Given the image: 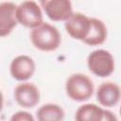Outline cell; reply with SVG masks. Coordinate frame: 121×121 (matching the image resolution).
<instances>
[{"instance_id": "14", "label": "cell", "mask_w": 121, "mask_h": 121, "mask_svg": "<svg viewBox=\"0 0 121 121\" xmlns=\"http://www.w3.org/2000/svg\"><path fill=\"white\" fill-rule=\"evenodd\" d=\"M10 120L11 121H33L34 117L27 112L19 111L10 117Z\"/></svg>"}, {"instance_id": "7", "label": "cell", "mask_w": 121, "mask_h": 121, "mask_svg": "<svg viewBox=\"0 0 121 121\" xmlns=\"http://www.w3.org/2000/svg\"><path fill=\"white\" fill-rule=\"evenodd\" d=\"M13 95L17 104L26 109L33 108L40 102V91L36 85L30 82L18 84Z\"/></svg>"}, {"instance_id": "13", "label": "cell", "mask_w": 121, "mask_h": 121, "mask_svg": "<svg viewBox=\"0 0 121 121\" xmlns=\"http://www.w3.org/2000/svg\"><path fill=\"white\" fill-rule=\"evenodd\" d=\"M36 116L39 121H60L64 118V111L58 104L47 103L38 109Z\"/></svg>"}, {"instance_id": "6", "label": "cell", "mask_w": 121, "mask_h": 121, "mask_svg": "<svg viewBox=\"0 0 121 121\" xmlns=\"http://www.w3.org/2000/svg\"><path fill=\"white\" fill-rule=\"evenodd\" d=\"M64 22L67 33L73 39L83 42L90 29V18L81 12H72Z\"/></svg>"}, {"instance_id": "3", "label": "cell", "mask_w": 121, "mask_h": 121, "mask_svg": "<svg viewBox=\"0 0 121 121\" xmlns=\"http://www.w3.org/2000/svg\"><path fill=\"white\" fill-rule=\"evenodd\" d=\"M87 65L91 73L99 78L111 76L115 67L113 56L105 49H97L91 52L87 58Z\"/></svg>"}, {"instance_id": "12", "label": "cell", "mask_w": 121, "mask_h": 121, "mask_svg": "<svg viewBox=\"0 0 121 121\" xmlns=\"http://www.w3.org/2000/svg\"><path fill=\"white\" fill-rule=\"evenodd\" d=\"M104 110L95 104H83L75 113L78 121H103Z\"/></svg>"}, {"instance_id": "2", "label": "cell", "mask_w": 121, "mask_h": 121, "mask_svg": "<svg viewBox=\"0 0 121 121\" xmlns=\"http://www.w3.org/2000/svg\"><path fill=\"white\" fill-rule=\"evenodd\" d=\"M95 86L92 79L81 73L71 75L65 84V91L67 95L75 101H86L94 94Z\"/></svg>"}, {"instance_id": "5", "label": "cell", "mask_w": 121, "mask_h": 121, "mask_svg": "<svg viewBox=\"0 0 121 121\" xmlns=\"http://www.w3.org/2000/svg\"><path fill=\"white\" fill-rule=\"evenodd\" d=\"M46 16L54 22L65 21L73 12L71 0H40Z\"/></svg>"}, {"instance_id": "11", "label": "cell", "mask_w": 121, "mask_h": 121, "mask_svg": "<svg viewBox=\"0 0 121 121\" xmlns=\"http://www.w3.org/2000/svg\"><path fill=\"white\" fill-rule=\"evenodd\" d=\"M90 23L91 26L89 32L87 37L83 40V43L91 46L102 44L107 39V26L101 20L97 18H90Z\"/></svg>"}, {"instance_id": "1", "label": "cell", "mask_w": 121, "mask_h": 121, "mask_svg": "<svg viewBox=\"0 0 121 121\" xmlns=\"http://www.w3.org/2000/svg\"><path fill=\"white\" fill-rule=\"evenodd\" d=\"M30 40L35 48L43 52H50L60 46L61 36L56 26L43 22L38 26L32 28Z\"/></svg>"}, {"instance_id": "16", "label": "cell", "mask_w": 121, "mask_h": 121, "mask_svg": "<svg viewBox=\"0 0 121 121\" xmlns=\"http://www.w3.org/2000/svg\"><path fill=\"white\" fill-rule=\"evenodd\" d=\"M3 105H4V96H3V94L0 90V112L3 109Z\"/></svg>"}, {"instance_id": "15", "label": "cell", "mask_w": 121, "mask_h": 121, "mask_svg": "<svg viewBox=\"0 0 121 121\" xmlns=\"http://www.w3.org/2000/svg\"><path fill=\"white\" fill-rule=\"evenodd\" d=\"M112 121V120H116V117H115V115L112 112H110V111H108V110H104V117H103V121Z\"/></svg>"}, {"instance_id": "9", "label": "cell", "mask_w": 121, "mask_h": 121, "mask_svg": "<svg viewBox=\"0 0 121 121\" xmlns=\"http://www.w3.org/2000/svg\"><path fill=\"white\" fill-rule=\"evenodd\" d=\"M96 100L105 108H112L120 100V87L112 81L101 83L96 90Z\"/></svg>"}, {"instance_id": "4", "label": "cell", "mask_w": 121, "mask_h": 121, "mask_svg": "<svg viewBox=\"0 0 121 121\" xmlns=\"http://www.w3.org/2000/svg\"><path fill=\"white\" fill-rule=\"evenodd\" d=\"M15 15L17 22L28 28H34L43 23L42 9L33 0H26L17 6Z\"/></svg>"}, {"instance_id": "10", "label": "cell", "mask_w": 121, "mask_h": 121, "mask_svg": "<svg viewBox=\"0 0 121 121\" xmlns=\"http://www.w3.org/2000/svg\"><path fill=\"white\" fill-rule=\"evenodd\" d=\"M16 5L12 2L0 3V37H6L11 33L17 26L15 10Z\"/></svg>"}, {"instance_id": "8", "label": "cell", "mask_w": 121, "mask_h": 121, "mask_svg": "<svg viewBox=\"0 0 121 121\" xmlns=\"http://www.w3.org/2000/svg\"><path fill=\"white\" fill-rule=\"evenodd\" d=\"M11 77L18 81L29 79L35 72V62L29 56L20 55L14 58L9 65Z\"/></svg>"}]
</instances>
